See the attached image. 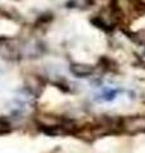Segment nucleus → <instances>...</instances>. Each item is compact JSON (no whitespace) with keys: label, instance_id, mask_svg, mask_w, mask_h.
<instances>
[{"label":"nucleus","instance_id":"1","mask_svg":"<svg viewBox=\"0 0 145 153\" xmlns=\"http://www.w3.org/2000/svg\"><path fill=\"white\" fill-rule=\"evenodd\" d=\"M71 71L78 76H88L93 73V68L89 65H74L71 66Z\"/></svg>","mask_w":145,"mask_h":153}]
</instances>
